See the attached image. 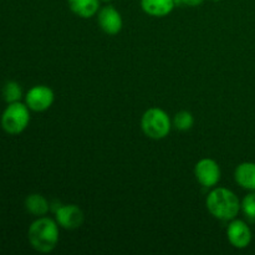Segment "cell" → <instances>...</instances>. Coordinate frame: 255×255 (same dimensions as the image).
Returning <instances> with one entry per match:
<instances>
[{
  "label": "cell",
  "instance_id": "6da1fadb",
  "mask_svg": "<svg viewBox=\"0 0 255 255\" xmlns=\"http://www.w3.org/2000/svg\"><path fill=\"white\" fill-rule=\"evenodd\" d=\"M206 206L209 213L222 222H231L241 212V201L233 191L224 187H214L207 196Z\"/></svg>",
  "mask_w": 255,
  "mask_h": 255
},
{
  "label": "cell",
  "instance_id": "7a4b0ae2",
  "mask_svg": "<svg viewBox=\"0 0 255 255\" xmlns=\"http://www.w3.org/2000/svg\"><path fill=\"white\" fill-rule=\"evenodd\" d=\"M59 228L55 219L39 217L30 224L27 231L30 246L39 253H51L59 243Z\"/></svg>",
  "mask_w": 255,
  "mask_h": 255
},
{
  "label": "cell",
  "instance_id": "3957f363",
  "mask_svg": "<svg viewBox=\"0 0 255 255\" xmlns=\"http://www.w3.org/2000/svg\"><path fill=\"white\" fill-rule=\"evenodd\" d=\"M141 128L148 138L163 139L171 132L172 120L164 110L151 107L142 115Z\"/></svg>",
  "mask_w": 255,
  "mask_h": 255
},
{
  "label": "cell",
  "instance_id": "277c9868",
  "mask_svg": "<svg viewBox=\"0 0 255 255\" xmlns=\"http://www.w3.org/2000/svg\"><path fill=\"white\" fill-rule=\"evenodd\" d=\"M30 124V109L22 102L7 104L0 119L1 128L7 134H20Z\"/></svg>",
  "mask_w": 255,
  "mask_h": 255
},
{
  "label": "cell",
  "instance_id": "5b68a950",
  "mask_svg": "<svg viewBox=\"0 0 255 255\" xmlns=\"http://www.w3.org/2000/svg\"><path fill=\"white\" fill-rule=\"evenodd\" d=\"M55 101V94L46 85H36L31 87L25 95V104L30 111L44 112L52 106Z\"/></svg>",
  "mask_w": 255,
  "mask_h": 255
},
{
  "label": "cell",
  "instance_id": "8992f818",
  "mask_svg": "<svg viewBox=\"0 0 255 255\" xmlns=\"http://www.w3.org/2000/svg\"><path fill=\"white\" fill-rule=\"evenodd\" d=\"M194 176L198 183L204 188H214L221 181V167L214 159L203 158L194 166Z\"/></svg>",
  "mask_w": 255,
  "mask_h": 255
},
{
  "label": "cell",
  "instance_id": "52a82bcc",
  "mask_svg": "<svg viewBox=\"0 0 255 255\" xmlns=\"http://www.w3.org/2000/svg\"><path fill=\"white\" fill-rule=\"evenodd\" d=\"M55 221L57 222L60 228L74 231L82 226L85 214L76 204H64V206H57L55 209Z\"/></svg>",
  "mask_w": 255,
  "mask_h": 255
},
{
  "label": "cell",
  "instance_id": "ba28073f",
  "mask_svg": "<svg viewBox=\"0 0 255 255\" xmlns=\"http://www.w3.org/2000/svg\"><path fill=\"white\" fill-rule=\"evenodd\" d=\"M227 238L237 249H244L252 243L253 233L248 224L242 219H233L227 228Z\"/></svg>",
  "mask_w": 255,
  "mask_h": 255
},
{
  "label": "cell",
  "instance_id": "9c48e42d",
  "mask_svg": "<svg viewBox=\"0 0 255 255\" xmlns=\"http://www.w3.org/2000/svg\"><path fill=\"white\" fill-rule=\"evenodd\" d=\"M97 22H99L102 31L107 35H117L124 26V20H122L121 14L112 5H106L99 10Z\"/></svg>",
  "mask_w": 255,
  "mask_h": 255
},
{
  "label": "cell",
  "instance_id": "30bf717a",
  "mask_svg": "<svg viewBox=\"0 0 255 255\" xmlns=\"http://www.w3.org/2000/svg\"><path fill=\"white\" fill-rule=\"evenodd\" d=\"M176 0H141V7L147 15L153 17H164L176 7Z\"/></svg>",
  "mask_w": 255,
  "mask_h": 255
},
{
  "label": "cell",
  "instance_id": "8fae6325",
  "mask_svg": "<svg viewBox=\"0 0 255 255\" xmlns=\"http://www.w3.org/2000/svg\"><path fill=\"white\" fill-rule=\"evenodd\" d=\"M234 179L242 188L255 191V162H243L234 171Z\"/></svg>",
  "mask_w": 255,
  "mask_h": 255
},
{
  "label": "cell",
  "instance_id": "7c38bea8",
  "mask_svg": "<svg viewBox=\"0 0 255 255\" xmlns=\"http://www.w3.org/2000/svg\"><path fill=\"white\" fill-rule=\"evenodd\" d=\"M67 4L70 10L82 19L95 16L100 10V0H67Z\"/></svg>",
  "mask_w": 255,
  "mask_h": 255
},
{
  "label": "cell",
  "instance_id": "4fadbf2b",
  "mask_svg": "<svg viewBox=\"0 0 255 255\" xmlns=\"http://www.w3.org/2000/svg\"><path fill=\"white\" fill-rule=\"evenodd\" d=\"M25 208H26V211L30 214L39 218V217H44L49 213L50 208H51V204L41 194L32 193L29 194L26 197V199H25Z\"/></svg>",
  "mask_w": 255,
  "mask_h": 255
},
{
  "label": "cell",
  "instance_id": "5bb4252c",
  "mask_svg": "<svg viewBox=\"0 0 255 255\" xmlns=\"http://www.w3.org/2000/svg\"><path fill=\"white\" fill-rule=\"evenodd\" d=\"M194 125V117L189 111H179L174 115L173 120H172V126L177 129V131L186 132L191 129Z\"/></svg>",
  "mask_w": 255,
  "mask_h": 255
},
{
  "label": "cell",
  "instance_id": "9a60e30c",
  "mask_svg": "<svg viewBox=\"0 0 255 255\" xmlns=\"http://www.w3.org/2000/svg\"><path fill=\"white\" fill-rule=\"evenodd\" d=\"M22 97V89L16 81H7L2 87V99L6 104L19 102Z\"/></svg>",
  "mask_w": 255,
  "mask_h": 255
},
{
  "label": "cell",
  "instance_id": "2e32d148",
  "mask_svg": "<svg viewBox=\"0 0 255 255\" xmlns=\"http://www.w3.org/2000/svg\"><path fill=\"white\" fill-rule=\"evenodd\" d=\"M241 211H243L244 216L247 218L254 221L255 219V191H252L251 193L247 194L241 202Z\"/></svg>",
  "mask_w": 255,
  "mask_h": 255
},
{
  "label": "cell",
  "instance_id": "e0dca14e",
  "mask_svg": "<svg viewBox=\"0 0 255 255\" xmlns=\"http://www.w3.org/2000/svg\"><path fill=\"white\" fill-rule=\"evenodd\" d=\"M204 0H176L177 5H186V6H199L203 4Z\"/></svg>",
  "mask_w": 255,
  "mask_h": 255
},
{
  "label": "cell",
  "instance_id": "ac0fdd59",
  "mask_svg": "<svg viewBox=\"0 0 255 255\" xmlns=\"http://www.w3.org/2000/svg\"><path fill=\"white\" fill-rule=\"evenodd\" d=\"M100 1H102V2H111L112 0H100Z\"/></svg>",
  "mask_w": 255,
  "mask_h": 255
},
{
  "label": "cell",
  "instance_id": "d6986e66",
  "mask_svg": "<svg viewBox=\"0 0 255 255\" xmlns=\"http://www.w3.org/2000/svg\"><path fill=\"white\" fill-rule=\"evenodd\" d=\"M212 1H221V0H212Z\"/></svg>",
  "mask_w": 255,
  "mask_h": 255
}]
</instances>
